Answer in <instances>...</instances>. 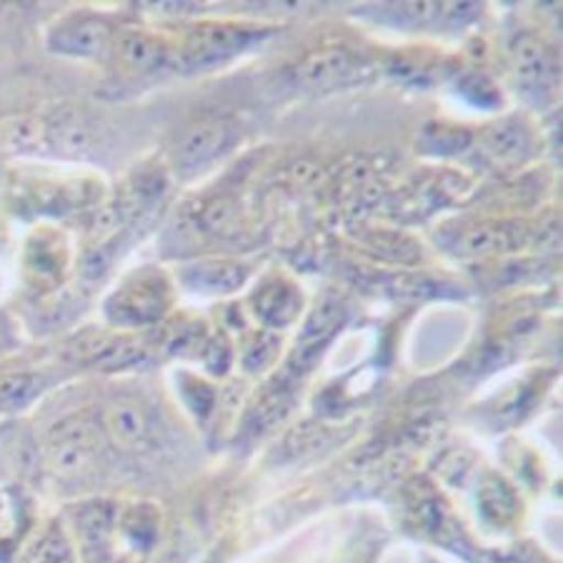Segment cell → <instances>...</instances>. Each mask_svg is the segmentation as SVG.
Segmentation results:
<instances>
[{"label":"cell","instance_id":"1","mask_svg":"<svg viewBox=\"0 0 563 563\" xmlns=\"http://www.w3.org/2000/svg\"><path fill=\"white\" fill-rule=\"evenodd\" d=\"M271 35L274 31L249 23H203L190 31L180 48L174 51V68L180 73H201L225 66Z\"/></svg>","mask_w":563,"mask_h":563},{"label":"cell","instance_id":"2","mask_svg":"<svg viewBox=\"0 0 563 563\" xmlns=\"http://www.w3.org/2000/svg\"><path fill=\"white\" fill-rule=\"evenodd\" d=\"M374 73V63L356 51L341 48H321L306 56L294 68V84L301 90H313V93H331L339 88H351L366 84Z\"/></svg>","mask_w":563,"mask_h":563},{"label":"cell","instance_id":"3","mask_svg":"<svg viewBox=\"0 0 563 563\" xmlns=\"http://www.w3.org/2000/svg\"><path fill=\"white\" fill-rule=\"evenodd\" d=\"M349 308L341 298L325 296L321 303H318L311 316L306 318L301 333H298L296 346L290 351V358L286 363L284 376L290 380H301L308 371L313 368V363L321 358V353L329 349V343L335 339L343 325H346Z\"/></svg>","mask_w":563,"mask_h":563},{"label":"cell","instance_id":"4","mask_svg":"<svg viewBox=\"0 0 563 563\" xmlns=\"http://www.w3.org/2000/svg\"><path fill=\"white\" fill-rule=\"evenodd\" d=\"M241 131L233 121H203L196 123L178 139L174 151V166L184 178L211 168L216 161H223L239 145Z\"/></svg>","mask_w":563,"mask_h":563},{"label":"cell","instance_id":"5","mask_svg":"<svg viewBox=\"0 0 563 563\" xmlns=\"http://www.w3.org/2000/svg\"><path fill=\"white\" fill-rule=\"evenodd\" d=\"M170 303V286L161 271H143L131 280H125L123 288L113 296L108 313L113 321L129 325H145L158 321L166 313Z\"/></svg>","mask_w":563,"mask_h":563},{"label":"cell","instance_id":"6","mask_svg":"<svg viewBox=\"0 0 563 563\" xmlns=\"http://www.w3.org/2000/svg\"><path fill=\"white\" fill-rule=\"evenodd\" d=\"M511 58L523 96L536 103L547 101L559 80V60L551 45L539 35L521 33L511 45Z\"/></svg>","mask_w":563,"mask_h":563},{"label":"cell","instance_id":"7","mask_svg":"<svg viewBox=\"0 0 563 563\" xmlns=\"http://www.w3.org/2000/svg\"><path fill=\"white\" fill-rule=\"evenodd\" d=\"M529 233L514 223H471L443 235V249L459 258H486L526 246Z\"/></svg>","mask_w":563,"mask_h":563},{"label":"cell","instance_id":"8","mask_svg":"<svg viewBox=\"0 0 563 563\" xmlns=\"http://www.w3.org/2000/svg\"><path fill=\"white\" fill-rule=\"evenodd\" d=\"M478 13V3H384L376 8L378 21H386L396 29H435L439 23L461 29Z\"/></svg>","mask_w":563,"mask_h":563},{"label":"cell","instance_id":"9","mask_svg":"<svg viewBox=\"0 0 563 563\" xmlns=\"http://www.w3.org/2000/svg\"><path fill=\"white\" fill-rule=\"evenodd\" d=\"M103 429L108 439L123 451H148L156 441V426L151 421V413L131 398H123V401L106 408Z\"/></svg>","mask_w":563,"mask_h":563},{"label":"cell","instance_id":"10","mask_svg":"<svg viewBox=\"0 0 563 563\" xmlns=\"http://www.w3.org/2000/svg\"><path fill=\"white\" fill-rule=\"evenodd\" d=\"M96 441L90 426L80 421H63L56 423V429L51 433L48 443V456L51 466L58 471L60 476H76L80 471H86L93 461Z\"/></svg>","mask_w":563,"mask_h":563},{"label":"cell","instance_id":"11","mask_svg":"<svg viewBox=\"0 0 563 563\" xmlns=\"http://www.w3.org/2000/svg\"><path fill=\"white\" fill-rule=\"evenodd\" d=\"M111 25L101 18L78 15L63 21L51 33V48L68 56H98L111 43Z\"/></svg>","mask_w":563,"mask_h":563},{"label":"cell","instance_id":"12","mask_svg":"<svg viewBox=\"0 0 563 563\" xmlns=\"http://www.w3.org/2000/svg\"><path fill=\"white\" fill-rule=\"evenodd\" d=\"M296 380H290L288 376L276 378L263 394L256 398V404L251 406V411L243 421V433L256 439V435L268 433L274 426L286 419L294 408L296 401Z\"/></svg>","mask_w":563,"mask_h":563},{"label":"cell","instance_id":"13","mask_svg":"<svg viewBox=\"0 0 563 563\" xmlns=\"http://www.w3.org/2000/svg\"><path fill=\"white\" fill-rule=\"evenodd\" d=\"M246 278H249V271L239 266V263H229V261L190 263V266L180 271V280H184L190 290H198V294H208V296L233 294L235 288L246 284Z\"/></svg>","mask_w":563,"mask_h":563},{"label":"cell","instance_id":"14","mask_svg":"<svg viewBox=\"0 0 563 563\" xmlns=\"http://www.w3.org/2000/svg\"><path fill=\"white\" fill-rule=\"evenodd\" d=\"M481 145L496 163H521L533 153L531 131L516 118L488 125L481 135Z\"/></svg>","mask_w":563,"mask_h":563},{"label":"cell","instance_id":"15","mask_svg":"<svg viewBox=\"0 0 563 563\" xmlns=\"http://www.w3.org/2000/svg\"><path fill=\"white\" fill-rule=\"evenodd\" d=\"M118 58L125 68L141 73V76L174 68V51L143 33H129L125 38L118 41Z\"/></svg>","mask_w":563,"mask_h":563},{"label":"cell","instance_id":"16","mask_svg":"<svg viewBox=\"0 0 563 563\" xmlns=\"http://www.w3.org/2000/svg\"><path fill=\"white\" fill-rule=\"evenodd\" d=\"M256 316L271 329H284L294 323V318L301 311V294L288 280H274V284L263 286L256 296Z\"/></svg>","mask_w":563,"mask_h":563},{"label":"cell","instance_id":"17","mask_svg":"<svg viewBox=\"0 0 563 563\" xmlns=\"http://www.w3.org/2000/svg\"><path fill=\"white\" fill-rule=\"evenodd\" d=\"M478 511L492 526H508L519 511V498L504 478L486 476L478 488Z\"/></svg>","mask_w":563,"mask_h":563},{"label":"cell","instance_id":"18","mask_svg":"<svg viewBox=\"0 0 563 563\" xmlns=\"http://www.w3.org/2000/svg\"><path fill=\"white\" fill-rule=\"evenodd\" d=\"M78 353L84 361L98 363V366L123 368L129 363L143 358L141 343L125 341V339H108V335H98L93 341H86L78 346Z\"/></svg>","mask_w":563,"mask_h":563},{"label":"cell","instance_id":"19","mask_svg":"<svg viewBox=\"0 0 563 563\" xmlns=\"http://www.w3.org/2000/svg\"><path fill=\"white\" fill-rule=\"evenodd\" d=\"M113 526H115L113 506L86 504L78 511V531H80V536H84L86 547L90 551H101L98 553V559L108 556L106 543H108V536L113 533Z\"/></svg>","mask_w":563,"mask_h":563},{"label":"cell","instance_id":"20","mask_svg":"<svg viewBox=\"0 0 563 563\" xmlns=\"http://www.w3.org/2000/svg\"><path fill=\"white\" fill-rule=\"evenodd\" d=\"M380 288L388 290L396 298H411V301H423V298L443 296V290L449 294V286H443L441 280L423 274H390L380 278Z\"/></svg>","mask_w":563,"mask_h":563},{"label":"cell","instance_id":"21","mask_svg":"<svg viewBox=\"0 0 563 563\" xmlns=\"http://www.w3.org/2000/svg\"><path fill=\"white\" fill-rule=\"evenodd\" d=\"M459 88L471 103H476L481 108H496L498 103H501V93H498L492 80H488L486 76H481V73H471V76L461 80Z\"/></svg>","mask_w":563,"mask_h":563},{"label":"cell","instance_id":"22","mask_svg":"<svg viewBox=\"0 0 563 563\" xmlns=\"http://www.w3.org/2000/svg\"><path fill=\"white\" fill-rule=\"evenodd\" d=\"M35 388H38V380L33 376L0 378V411L23 406L35 394Z\"/></svg>","mask_w":563,"mask_h":563},{"label":"cell","instance_id":"23","mask_svg":"<svg viewBox=\"0 0 563 563\" xmlns=\"http://www.w3.org/2000/svg\"><path fill=\"white\" fill-rule=\"evenodd\" d=\"M276 346H278L276 335H268V333L256 335V339L246 346V351H243V363H246V368L249 371L266 368L276 356Z\"/></svg>","mask_w":563,"mask_h":563},{"label":"cell","instance_id":"24","mask_svg":"<svg viewBox=\"0 0 563 563\" xmlns=\"http://www.w3.org/2000/svg\"><path fill=\"white\" fill-rule=\"evenodd\" d=\"M33 563H73L70 547L60 531L45 536V541L35 551Z\"/></svg>","mask_w":563,"mask_h":563},{"label":"cell","instance_id":"25","mask_svg":"<svg viewBox=\"0 0 563 563\" xmlns=\"http://www.w3.org/2000/svg\"><path fill=\"white\" fill-rule=\"evenodd\" d=\"M123 529H125V533H129V539L135 543V547H143V549H148L158 533L156 519H153V516L151 519H143V508L141 511L135 508V514L131 516V519H125Z\"/></svg>","mask_w":563,"mask_h":563},{"label":"cell","instance_id":"26","mask_svg":"<svg viewBox=\"0 0 563 563\" xmlns=\"http://www.w3.org/2000/svg\"><path fill=\"white\" fill-rule=\"evenodd\" d=\"M96 563H123V561H115L113 556H103V559H98Z\"/></svg>","mask_w":563,"mask_h":563}]
</instances>
